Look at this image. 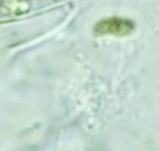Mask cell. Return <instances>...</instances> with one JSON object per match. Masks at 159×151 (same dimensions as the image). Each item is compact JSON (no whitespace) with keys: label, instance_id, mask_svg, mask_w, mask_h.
<instances>
[{"label":"cell","instance_id":"2","mask_svg":"<svg viewBox=\"0 0 159 151\" xmlns=\"http://www.w3.org/2000/svg\"><path fill=\"white\" fill-rule=\"evenodd\" d=\"M29 10L27 0H3L0 2V11L7 16H18L21 13H25Z\"/></svg>","mask_w":159,"mask_h":151},{"label":"cell","instance_id":"1","mask_svg":"<svg viewBox=\"0 0 159 151\" xmlns=\"http://www.w3.org/2000/svg\"><path fill=\"white\" fill-rule=\"evenodd\" d=\"M135 29V24L130 19L126 18H107L102 19L94 25V34L96 35H110V37H124L132 34Z\"/></svg>","mask_w":159,"mask_h":151}]
</instances>
